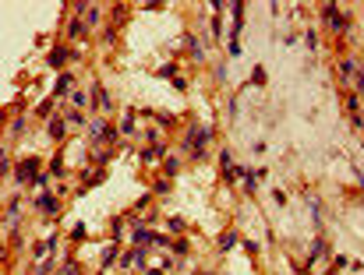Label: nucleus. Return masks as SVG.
Listing matches in <instances>:
<instances>
[{"label": "nucleus", "instance_id": "nucleus-1", "mask_svg": "<svg viewBox=\"0 0 364 275\" xmlns=\"http://www.w3.org/2000/svg\"><path fill=\"white\" fill-rule=\"evenodd\" d=\"M212 138V127H191L184 138V148H191L194 159H205V141Z\"/></svg>", "mask_w": 364, "mask_h": 275}, {"label": "nucleus", "instance_id": "nucleus-2", "mask_svg": "<svg viewBox=\"0 0 364 275\" xmlns=\"http://www.w3.org/2000/svg\"><path fill=\"white\" fill-rule=\"evenodd\" d=\"M36 177H39V159H32V156L21 159V162H18V170H14V180H18V183H28V187H32Z\"/></svg>", "mask_w": 364, "mask_h": 275}, {"label": "nucleus", "instance_id": "nucleus-3", "mask_svg": "<svg viewBox=\"0 0 364 275\" xmlns=\"http://www.w3.org/2000/svg\"><path fill=\"white\" fill-rule=\"evenodd\" d=\"M322 14H325V25L332 28V32H340V36H343V32H350V21H346L343 14L336 11V4H325V7H322Z\"/></svg>", "mask_w": 364, "mask_h": 275}, {"label": "nucleus", "instance_id": "nucleus-4", "mask_svg": "<svg viewBox=\"0 0 364 275\" xmlns=\"http://www.w3.org/2000/svg\"><path fill=\"white\" fill-rule=\"evenodd\" d=\"M88 134H92V141H113V138H117V131L106 124L103 117H96L92 124H88Z\"/></svg>", "mask_w": 364, "mask_h": 275}, {"label": "nucleus", "instance_id": "nucleus-5", "mask_svg": "<svg viewBox=\"0 0 364 275\" xmlns=\"http://www.w3.org/2000/svg\"><path fill=\"white\" fill-rule=\"evenodd\" d=\"M36 208H43V212H46V216H53V212H57V197H53L50 191L36 194Z\"/></svg>", "mask_w": 364, "mask_h": 275}, {"label": "nucleus", "instance_id": "nucleus-6", "mask_svg": "<svg viewBox=\"0 0 364 275\" xmlns=\"http://www.w3.org/2000/svg\"><path fill=\"white\" fill-rule=\"evenodd\" d=\"M340 74H343V78H346V81H350V78L357 81V74H361V67L354 64V60H343V64H340Z\"/></svg>", "mask_w": 364, "mask_h": 275}, {"label": "nucleus", "instance_id": "nucleus-7", "mask_svg": "<svg viewBox=\"0 0 364 275\" xmlns=\"http://www.w3.org/2000/svg\"><path fill=\"white\" fill-rule=\"evenodd\" d=\"M92 96H96V106H99V110H110V106H113V102H110V96H106V88H103V85H96V88H92Z\"/></svg>", "mask_w": 364, "mask_h": 275}, {"label": "nucleus", "instance_id": "nucleus-8", "mask_svg": "<svg viewBox=\"0 0 364 275\" xmlns=\"http://www.w3.org/2000/svg\"><path fill=\"white\" fill-rule=\"evenodd\" d=\"M237 247V233H234V229H226V233L219 236V251H234Z\"/></svg>", "mask_w": 364, "mask_h": 275}, {"label": "nucleus", "instance_id": "nucleus-9", "mask_svg": "<svg viewBox=\"0 0 364 275\" xmlns=\"http://www.w3.org/2000/svg\"><path fill=\"white\" fill-rule=\"evenodd\" d=\"M113 257H117V240L103 247V268H110V265H113Z\"/></svg>", "mask_w": 364, "mask_h": 275}, {"label": "nucleus", "instance_id": "nucleus-10", "mask_svg": "<svg viewBox=\"0 0 364 275\" xmlns=\"http://www.w3.org/2000/svg\"><path fill=\"white\" fill-rule=\"evenodd\" d=\"M64 60H67V50H64V46H57V50L50 53V67H60Z\"/></svg>", "mask_w": 364, "mask_h": 275}, {"label": "nucleus", "instance_id": "nucleus-11", "mask_svg": "<svg viewBox=\"0 0 364 275\" xmlns=\"http://www.w3.org/2000/svg\"><path fill=\"white\" fill-rule=\"evenodd\" d=\"M50 247H53V240H43V243H36V247H32V257H36V261H39V257H46V254H50Z\"/></svg>", "mask_w": 364, "mask_h": 275}, {"label": "nucleus", "instance_id": "nucleus-12", "mask_svg": "<svg viewBox=\"0 0 364 275\" xmlns=\"http://www.w3.org/2000/svg\"><path fill=\"white\" fill-rule=\"evenodd\" d=\"M50 138H57V141L64 138V120H60V117H53V120H50Z\"/></svg>", "mask_w": 364, "mask_h": 275}, {"label": "nucleus", "instance_id": "nucleus-13", "mask_svg": "<svg viewBox=\"0 0 364 275\" xmlns=\"http://www.w3.org/2000/svg\"><path fill=\"white\" fill-rule=\"evenodd\" d=\"M74 85V74H60V78H57V96H60V92H67Z\"/></svg>", "mask_w": 364, "mask_h": 275}, {"label": "nucleus", "instance_id": "nucleus-14", "mask_svg": "<svg viewBox=\"0 0 364 275\" xmlns=\"http://www.w3.org/2000/svg\"><path fill=\"white\" fill-rule=\"evenodd\" d=\"M159 156H163V145H152V148H145V152H142V159H145V162H156Z\"/></svg>", "mask_w": 364, "mask_h": 275}, {"label": "nucleus", "instance_id": "nucleus-15", "mask_svg": "<svg viewBox=\"0 0 364 275\" xmlns=\"http://www.w3.org/2000/svg\"><path fill=\"white\" fill-rule=\"evenodd\" d=\"M64 156H53V162H50V177H64V162H60Z\"/></svg>", "mask_w": 364, "mask_h": 275}, {"label": "nucleus", "instance_id": "nucleus-16", "mask_svg": "<svg viewBox=\"0 0 364 275\" xmlns=\"http://www.w3.org/2000/svg\"><path fill=\"white\" fill-rule=\"evenodd\" d=\"M244 191H248V194L258 191V177H255V173H248V177H244Z\"/></svg>", "mask_w": 364, "mask_h": 275}, {"label": "nucleus", "instance_id": "nucleus-17", "mask_svg": "<svg viewBox=\"0 0 364 275\" xmlns=\"http://www.w3.org/2000/svg\"><path fill=\"white\" fill-rule=\"evenodd\" d=\"M251 85H265V67H255L251 71Z\"/></svg>", "mask_w": 364, "mask_h": 275}, {"label": "nucleus", "instance_id": "nucleus-18", "mask_svg": "<svg viewBox=\"0 0 364 275\" xmlns=\"http://www.w3.org/2000/svg\"><path fill=\"white\" fill-rule=\"evenodd\" d=\"M71 106H78V110H82V106H88L85 92H71Z\"/></svg>", "mask_w": 364, "mask_h": 275}, {"label": "nucleus", "instance_id": "nucleus-19", "mask_svg": "<svg viewBox=\"0 0 364 275\" xmlns=\"http://www.w3.org/2000/svg\"><path fill=\"white\" fill-rule=\"evenodd\" d=\"M304 42H308V50H318V32H315V28H308V36H304Z\"/></svg>", "mask_w": 364, "mask_h": 275}, {"label": "nucleus", "instance_id": "nucleus-20", "mask_svg": "<svg viewBox=\"0 0 364 275\" xmlns=\"http://www.w3.org/2000/svg\"><path fill=\"white\" fill-rule=\"evenodd\" d=\"M120 131H124V134H134V113H128V117H124V124H120Z\"/></svg>", "mask_w": 364, "mask_h": 275}, {"label": "nucleus", "instance_id": "nucleus-21", "mask_svg": "<svg viewBox=\"0 0 364 275\" xmlns=\"http://www.w3.org/2000/svg\"><path fill=\"white\" fill-rule=\"evenodd\" d=\"M170 251H173V254H180V257H184V254H188V243H184V240H173V243H170Z\"/></svg>", "mask_w": 364, "mask_h": 275}, {"label": "nucleus", "instance_id": "nucleus-22", "mask_svg": "<svg viewBox=\"0 0 364 275\" xmlns=\"http://www.w3.org/2000/svg\"><path fill=\"white\" fill-rule=\"evenodd\" d=\"M46 183H50V177H46V173H39V177H36V183H32V187H36V191L43 194V191H46Z\"/></svg>", "mask_w": 364, "mask_h": 275}, {"label": "nucleus", "instance_id": "nucleus-23", "mask_svg": "<svg viewBox=\"0 0 364 275\" xmlns=\"http://www.w3.org/2000/svg\"><path fill=\"white\" fill-rule=\"evenodd\" d=\"M85 14H88V25H99V14H103V11H99V7H88Z\"/></svg>", "mask_w": 364, "mask_h": 275}, {"label": "nucleus", "instance_id": "nucleus-24", "mask_svg": "<svg viewBox=\"0 0 364 275\" xmlns=\"http://www.w3.org/2000/svg\"><path fill=\"white\" fill-rule=\"evenodd\" d=\"M60 272H64V275H82V272H78V265H74V261H64V268H60Z\"/></svg>", "mask_w": 364, "mask_h": 275}, {"label": "nucleus", "instance_id": "nucleus-25", "mask_svg": "<svg viewBox=\"0 0 364 275\" xmlns=\"http://www.w3.org/2000/svg\"><path fill=\"white\" fill-rule=\"evenodd\" d=\"M177 170H180V162H177V159H166V177H173Z\"/></svg>", "mask_w": 364, "mask_h": 275}, {"label": "nucleus", "instance_id": "nucleus-26", "mask_svg": "<svg viewBox=\"0 0 364 275\" xmlns=\"http://www.w3.org/2000/svg\"><path fill=\"white\" fill-rule=\"evenodd\" d=\"M156 194H170V180H156Z\"/></svg>", "mask_w": 364, "mask_h": 275}, {"label": "nucleus", "instance_id": "nucleus-27", "mask_svg": "<svg viewBox=\"0 0 364 275\" xmlns=\"http://www.w3.org/2000/svg\"><path fill=\"white\" fill-rule=\"evenodd\" d=\"M67 36H82V21H71L67 25Z\"/></svg>", "mask_w": 364, "mask_h": 275}, {"label": "nucleus", "instance_id": "nucleus-28", "mask_svg": "<svg viewBox=\"0 0 364 275\" xmlns=\"http://www.w3.org/2000/svg\"><path fill=\"white\" fill-rule=\"evenodd\" d=\"M134 265V254H120V268H131Z\"/></svg>", "mask_w": 364, "mask_h": 275}, {"label": "nucleus", "instance_id": "nucleus-29", "mask_svg": "<svg viewBox=\"0 0 364 275\" xmlns=\"http://www.w3.org/2000/svg\"><path fill=\"white\" fill-rule=\"evenodd\" d=\"M145 275H170V272H166V268H149Z\"/></svg>", "mask_w": 364, "mask_h": 275}, {"label": "nucleus", "instance_id": "nucleus-30", "mask_svg": "<svg viewBox=\"0 0 364 275\" xmlns=\"http://www.w3.org/2000/svg\"><path fill=\"white\" fill-rule=\"evenodd\" d=\"M198 275H212V272H198Z\"/></svg>", "mask_w": 364, "mask_h": 275}, {"label": "nucleus", "instance_id": "nucleus-31", "mask_svg": "<svg viewBox=\"0 0 364 275\" xmlns=\"http://www.w3.org/2000/svg\"><path fill=\"white\" fill-rule=\"evenodd\" d=\"M57 275H64V272H57Z\"/></svg>", "mask_w": 364, "mask_h": 275}]
</instances>
